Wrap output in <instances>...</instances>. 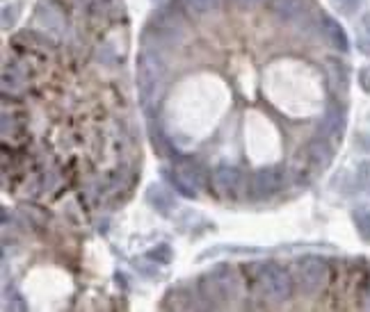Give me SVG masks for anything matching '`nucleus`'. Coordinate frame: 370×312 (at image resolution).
<instances>
[{
    "instance_id": "obj_3",
    "label": "nucleus",
    "mask_w": 370,
    "mask_h": 312,
    "mask_svg": "<svg viewBox=\"0 0 370 312\" xmlns=\"http://www.w3.org/2000/svg\"><path fill=\"white\" fill-rule=\"evenodd\" d=\"M258 285H261V292L268 301L283 303L292 297L295 278H292L288 269H283L279 265H265L261 274H258Z\"/></svg>"
},
{
    "instance_id": "obj_10",
    "label": "nucleus",
    "mask_w": 370,
    "mask_h": 312,
    "mask_svg": "<svg viewBox=\"0 0 370 312\" xmlns=\"http://www.w3.org/2000/svg\"><path fill=\"white\" fill-rule=\"evenodd\" d=\"M343 130H346V110H343L339 103L327 107L322 124H320V137H341Z\"/></svg>"
},
{
    "instance_id": "obj_16",
    "label": "nucleus",
    "mask_w": 370,
    "mask_h": 312,
    "mask_svg": "<svg viewBox=\"0 0 370 312\" xmlns=\"http://www.w3.org/2000/svg\"><path fill=\"white\" fill-rule=\"evenodd\" d=\"M352 221H355L359 237L364 242H370V210L368 207H357V210L352 212Z\"/></svg>"
},
{
    "instance_id": "obj_23",
    "label": "nucleus",
    "mask_w": 370,
    "mask_h": 312,
    "mask_svg": "<svg viewBox=\"0 0 370 312\" xmlns=\"http://www.w3.org/2000/svg\"><path fill=\"white\" fill-rule=\"evenodd\" d=\"M7 308H10V310H25L28 306H25V301H21V297H19V294H14V297H12V301L7 303Z\"/></svg>"
},
{
    "instance_id": "obj_18",
    "label": "nucleus",
    "mask_w": 370,
    "mask_h": 312,
    "mask_svg": "<svg viewBox=\"0 0 370 312\" xmlns=\"http://www.w3.org/2000/svg\"><path fill=\"white\" fill-rule=\"evenodd\" d=\"M194 14H208L220 5V0H183Z\"/></svg>"
},
{
    "instance_id": "obj_28",
    "label": "nucleus",
    "mask_w": 370,
    "mask_h": 312,
    "mask_svg": "<svg viewBox=\"0 0 370 312\" xmlns=\"http://www.w3.org/2000/svg\"><path fill=\"white\" fill-rule=\"evenodd\" d=\"M153 3H162V0H153Z\"/></svg>"
},
{
    "instance_id": "obj_13",
    "label": "nucleus",
    "mask_w": 370,
    "mask_h": 312,
    "mask_svg": "<svg viewBox=\"0 0 370 312\" xmlns=\"http://www.w3.org/2000/svg\"><path fill=\"white\" fill-rule=\"evenodd\" d=\"M332 158H334V149H332V144L327 142V137H318V140H313L311 146H308V160H311L313 167L318 169L329 167Z\"/></svg>"
},
{
    "instance_id": "obj_8",
    "label": "nucleus",
    "mask_w": 370,
    "mask_h": 312,
    "mask_svg": "<svg viewBox=\"0 0 370 312\" xmlns=\"http://www.w3.org/2000/svg\"><path fill=\"white\" fill-rule=\"evenodd\" d=\"M151 30L156 32L158 39H165L167 43H171L178 39L180 32H183V19H180V14L176 10L158 12L151 19Z\"/></svg>"
},
{
    "instance_id": "obj_20",
    "label": "nucleus",
    "mask_w": 370,
    "mask_h": 312,
    "mask_svg": "<svg viewBox=\"0 0 370 312\" xmlns=\"http://www.w3.org/2000/svg\"><path fill=\"white\" fill-rule=\"evenodd\" d=\"M16 16H19V12H16L14 5H5L3 7V25H5V28H12V25L16 23Z\"/></svg>"
},
{
    "instance_id": "obj_12",
    "label": "nucleus",
    "mask_w": 370,
    "mask_h": 312,
    "mask_svg": "<svg viewBox=\"0 0 370 312\" xmlns=\"http://www.w3.org/2000/svg\"><path fill=\"white\" fill-rule=\"evenodd\" d=\"M327 77H329V84H332V89L336 91V96H343V94L348 91V87H350V71H348V66L341 62V59H334L329 57L327 59Z\"/></svg>"
},
{
    "instance_id": "obj_1",
    "label": "nucleus",
    "mask_w": 370,
    "mask_h": 312,
    "mask_svg": "<svg viewBox=\"0 0 370 312\" xmlns=\"http://www.w3.org/2000/svg\"><path fill=\"white\" fill-rule=\"evenodd\" d=\"M162 75H165V66H162L160 53L156 48H142L140 57H137V89H140V101L144 107L158 101Z\"/></svg>"
},
{
    "instance_id": "obj_15",
    "label": "nucleus",
    "mask_w": 370,
    "mask_h": 312,
    "mask_svg": "<svg viewBox=\"0 0 370 312\" xmlns=\"http://www.w3.org/2000/svg\"><path fill=\"white\" fill-rule=\"evenodd\" d=\"M37 19L44 23V28H48V30H57V32L64 30V16L59 14V10H55V7L48 5V3H39Z\"/></svg>"
},
{
    "instance_id": "obj_7",
    "label": "nucleus",
    "mask_w": 370,
    "mask_h": 312,
    "mask_svg": "<svg viewBox=\"0 0 370 312\" xmlns=\"http://www.w3.org/2000/svg\"><path fill=\"white\" fill-rule=\"evenodd\" d=\"M211 183L220 196H234L240 189V183H243V173L236 164L220 162L211 173Z\"/></svg>"
},
{
    "instance_id": "obj_4",
    "label": "nucleus",
    "mask_w": 370,
    "mask_h": 312,
    "mask_svg": "<svg viewBox=\"0 0 370 312\" xmlns=\"http://www.w3.org/2000/svg\"><path fill=\"white\" fill-rule=\"evenodd\" d=\"M295 281L306 294H318L329 283V265L318 255H304L295 262Z\"/></svg>"
},
{
    "instance_id": "obj_24",
    "label": "nucleus",
    "mask_w": 370,
    "mask_h": 312,
    "mask_svg": "<svg viewBox=\"0 0 370 312\" xmlns=\"http://www.w3.org/2000/svg\"><path fill=\"white\" fill-rule=\"evenodd\" d=\"M359 146L364 149L366 153H370V135H361L359 137Z\"/></svg>"
},
{
    "instance_id": "obj_5",
    "label": "nucleus",
    "mask_w": 370,
    "mask_h": 312,
    "mask_svg": "<svg viewBox=\"0 0 370 312\" xmlns=\"http://www.w3.org/2000/svg\"><path fill=\"white\" fill-rule=\"evenodd\" d=\"M283 183V169L279 167H265L252 173L249 178V196L254 201H265V198L274 196L281 189Z\"/></svg>"
},
{
    "instance_id": "obj_26",
    "label": "nucleus",
    "mask_w": 370,
    "mask_h": 312,
    "mask_svg": "<svg viewBox=\"0 0 370 312\" xmlns=\"http://www.w3.org/2000/svg\"><path fill=\"white\" fill-rule=\"evenodd\" d=\"M366 308H370V281H368V290H366Z\"/></svg>"
},
{
    "instance_id": "obj_17",
    "label": "nucleus",
    "mask_w": 370,
    "mask_h": 312,
    "mask_svg": "<svg viewBox=\"0 0 370 312\" xmlns=\"http://www.w3.org/2000/svg\"><path fill=\"white\" fill-rule=\"evenodd\" d=\"M146 258L153 260V262H158V265H167V262H171V258H174V251L169 248V244H158L151 251H146Z\"/></svg>"
},
{
    "instance_id": "obj_2",
    "label": "nucleus",
    "mask_w": 370,
    "mask_h": 312,
    "mask_svg": "<svg viewBox=\"0 0 370 312\" xmlns=\"http://www.w3.org/2000/svg\"><path fill=\"white\" fill-rule=\"evenodd\" d=\"M238 292H240V278L227 265L215 267L211 274H206L199 281V294L208 306H218V303H227L231 299H236Z\"/></svg>"
},
{
    "instance_id": "obj_9",
    "label": "nucleus",
    "mask_w": 370,
    "mask_h": 312,
    "mask_svg": "<svg viewBox=\"0 0 370 312\" xmlns=\"http://www.w3.org/2000/svg\"><path fill=\"white\" fill-rule=\"evenodd\" d=\"M320 30L325 34V39L332 43L334 48L341 50V53H348L350 50V39H348V32L343 30V25L334 19L329 14H322L320 16Z\"/></svg>"
},
{
    "instance_id": "obj_27",
    "label": "nucleus",
    "mask_w": 370,
    "mask_h": 312,
    "mask_svg": "<svg viewBox=\"0 0 370 312\" xmlns=\"http://www.w3.org/2000/svg\"><path fill=\"white\" fill-rule=\"evenodd\" d=\"M364 25H366V28L370 30V12H368V14L364 16Z\"/></svg>"
},
{
    "instance_id": "obj_14",
    "label": "nucleus",
    "mask_w": 370,
    "mask_h": 312,
    "mask_svg": "<svg viewBox=\"0 0 370 312\" xmlns=\"http://www.w3.org/2000/svg\"><path fill=\"white\" fill-rule=\"evenodd\" d=\"M272 12L281 21H297L304 14L302 0H272Z\"/></svg>"
},
{
    "instance_id": "obj_21",
    "label": "nucleus",
    "mask_w": 370,
    "mask_h": 312,
    "mask_svg": "<svg viewBox=\"0 0 370 312\" xmlns=\"http://www.w3.org/2000/svg\"><path fill=\"white\" fill-rule=\"evenodd\" d=\"M359 84L366 94H370V66H364L359 71Z\"/></svg>"
},
{
    "instance_id": "obj_25",
    "label": "nucleus",
    "mask_w": 370,
    "mask_h": 312,
    "mask_svg": "<svg viewBox=\"0 0 370 312\" xmlns=\"http://www.w3.org/2000/svg\"><path fill=\"white\" fill-rule=\"evenodd\" d=\"M240 5H256V3H261V0H238Z\"/></svg>"
},
{
    "instance_id": "obj_6",
    "label": "nucleus",
    "mask_w": 370,
    "mask_h": 312,
    "mask_svg": "<svg viewBox=\"0 0 370 312\" xmlns=\"http://www.w3.org/2000/svg\"><path fill=\"white\" fill-rule=\"evenodd\" d=\"M169 183L174 185V189L185 198H197L199 196V187H201V178L199 171L192 162H178L167 171Z\"/></svg>"
},
{
    "instance_id": "obj_19",
    "label": "nucleus",
    "mask_w": 370,
    "mask_h": 312,
    "mask_svg": "<svg viewBox=\"0 0 370 312\" xmlns=\"http://www.w3.org/2000/svg\"><path fill=\"white\" fill-rule=\"evenodd\" d=\"M357 178H359L361 187H364L366 192L370 194V160L359 162V169H357Z\"/></svg>"
},
{
    "instance_id": "obj_11",
    "label": "nucleus",
    "mask_w": 370,
    "mask_h": 312,
    "mask_svg": "<svg viewBox=\"0 0 370 312\" xmlns=\"http://www.w3.org/2000/svg\"><path fill=\"white\" fill-rule=\"evenodd\" d=\"M146 203H149L156 212L165 214V216L174 212V207H176L174 196H171L169 189H165L160 183L146 187Z\"/></svg>"
},
{
    "instance_id": "obj_22",
    "label": "nucleus",
    "mask_w": 370,
    "mask_h": 312,
    "mask_svg": "<svg viewBox=\"0 0 370 312\" xmlns=\"http://www.w3.org/2000/svg\"><path fill=\"white\" fill-rule=\"evenodd\" d=\"M361 0H336V5L341 7V12H346V14H352L359 7Z\"/></svg>"
}]
</instances>
